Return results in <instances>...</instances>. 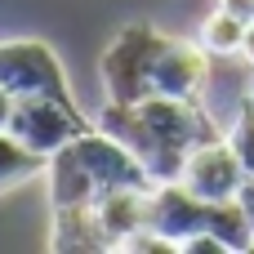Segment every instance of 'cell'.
<instances>
[{"mask_svg":"<svg viewBox=\"0 0 254 254\" xmlns=\"http://www.w3.org/2000/svg\"><path fill=\"white\" fill-rule=\"evenodd\" d=\"M45 165V156L40 152H31V147H22L9 129H0V192H9L18 179H27L31 170H40Z\"/></svg>","mask_w":254,"mask_h":254,"instance_id":"52a82bcc","label":"cell"},{"mask_svg":"<svg viewBox=\"0 0 254 254\" xmlns=\"http://www.w3.org/2000/svg\"><path fill=\"white\" fill-rule=\"evenodd\" d=\"M241 54H246V63L254 67V18L246 22V40H241Z\"/></svg>","mask_w":254,"mask_h":254,"instance_id":"8fae6325","label":"cell"},{"mask_svg":"<svg viewBox=\"0 0 254 254\" xmlns=\"http://www.w3.org/2000/svg\"><path fill=\"white\" fill-rule=\"evenodd\" d=\"M250 103H254V89H250Z\"/></svg>","mask_w":254,"mask_h":254,"instance_id":"7c38bea8","label":"cell"},{"mask_svg":"<svg viewBox=\"0 0 254 254\" xmlns=\"http://www.w3.org/2000/svg\"><path fill=\"white\" fill-rule=\"evenodd\" d=\"M170 36L152 31V27H125L116 36V45L103 58V76H107V94L112 103H143L156 94V76H161V58H165Z\"/></svg>","mask_w":254,"mask_h":254,"instance_id":"7a4b0ae2","label":"cell"},{"mask_svg":"<svg viewBox=\"0 0 254 254\" xmlns=\"http://www.w3.org/2000/svg\"><path fill=\"white\" fill-rule=\"evenodd\" d=\"M22 147L49 156L63 143H71V134H80V116L71 112L67 94H31V98H13V116L4 125Z\"/></svg>","mask_w":254,"mask_h":254,"instance_id":"3957f363","label":"cell"},{"mask_svg":"<svg viewBox=\"0 0 254 254\" xmlns=\"http://www.w3.org/2000/svg\"><path fill=\"white\" fill-rule=\"evenodd\" d=\"M121 188H152L138 156L112 134H76L54 156V205H94Z\"/></svg>","mask_w":254,"mask_h":254,"instance_id":"6da1fadb","label":"cell"},{"mask_svg":"<svg viewBox=\"0 0 254 254\" xmlns=\"http://www.w3.org/2000/svg\"><path fill=\"white\" fill-rule=\"evenodd\" d=\"M179 183L192 196H201L210 205H223V201H237V192L246 183V165H241V156L232 152L228 138H205V143L192 147Z\"/></svg>","mask_w":254,"mask_h":254,"instance_id":"277c9868","label":"cell"},{"mask_svg":"<svg viewBox=\"0 0 254 254\" xmlns=\"http://www.w3.org/2000/svg\"><path fill=\"white\" fill-rule=\"evenodd\" d=\"M228 143H232V152L241 156L246 174H254V103H250V98H246V107H241V116H237L232 134H228Z\"/></svg>","mask_w":254,"mask_h":254,"instance_id":"ba28073f","label":"cell"},{"mask_svg":"<svg viewBox=\"0 0 254 254\" xmlns=\"http://www.w3.org/2000/svg\"><path fill=\"white\" fill-rule=\"evenodd\" d=\"M237 201H241V210L250 214V223H254V174H246V183H241V192H237Z\"/></svg>","mask_w":254,"mask_h":254,"instance_id":"9c48e42d","label":"cell"},{"mask_svg":"<svg viewBox=\"0 0 254 254\" xmlns=\"http://www.w3.org/2000/svg\"><path fill=\"white\" fill-rule=\"evenodd\" d=\"M241 40H246V18H237V13L223 9V4L201 22V45H205V54H241Z\"/></svg>","mask_w":254,"mask_h":254,"instance_id":"8992f818","label":"cell"},{"mask_svg":"<svg viewBox=\"0 0 254 254\" xmlns=\"http://www.w3.org/2000/svg\"><path fill=\"white\" fill-rule=\"evenodd\" d=\"M0 85L13 98L31 94H63V67L40 40H9L0 45Z\"/></svg>","mask_w":254,"mask_h":254,"instance_id":"5b68a950","label":"cell"},{"mask_svg":"<svg viewBox=\"0 0 254 254\" xmlns=\"http://www.w3.org/2000/svg\"><path fill=\"white\" fill-rule=\"evenodd\" d=\"M223 9H232V13H237V18H246V22L254 18V0H223Z\"/></svg>","mask_w":254,"mask_h":254,"instance_id":"30bf717a","label":"cell"}]
</instances>
